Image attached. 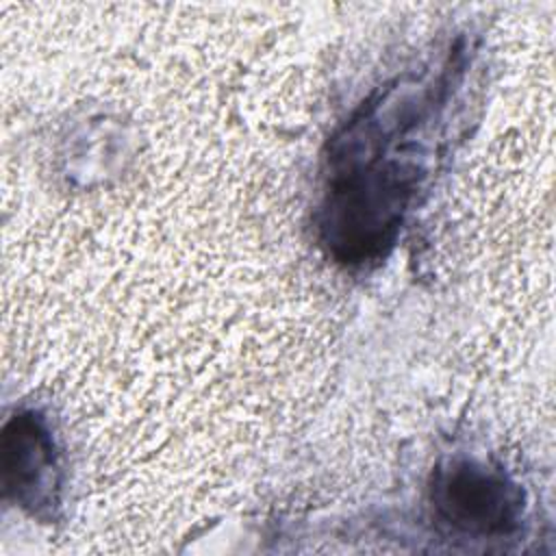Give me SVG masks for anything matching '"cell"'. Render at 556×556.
I'll return each instance as SVG.
<instances>
[{"mask_svg": "<svg viewBox=\"0 0 556 556\" xmlns=\"http://www.w3.org/2000/svg\"><path fill=\"white\" fill-rule=\"evenodd\" d=\"M430 502L441 521L471 536H500L517 528L521 491L502 471L458 458L434 471Z\"/></svg>", "mask_w": 556, "mask_h": 556, "instance_id": "obj_1", "label": "cell"}, {"mask_svg": "<svg viewBox=\"0 0 556 556\" xmlns=\"http://www.w3.org/2000/svg\"><path fill=\"white\" fill-rule=\"evenodd\" d=\"M4 471L9 486L22 497L52 471V441L33 415L13 419L4 430Z\"/></svg>", "mask_w": 556, "mask_h": 556, "instance_id": "obj_2", "label": "cell"}]
</instances>
